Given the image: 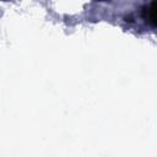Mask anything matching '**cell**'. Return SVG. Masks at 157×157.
Segmentation results:
<instances>
[{
  "mask_svg": "<svg viewBox=\"0 0 157 157\" xmlns=\"http://www.w3.org/2000/svg\"><path fill=\"white\" fill-rule=\"evenodd\" d=\"M147 18L152 25L157 26V0H153L147 9Z\"/></svg>",
  "mask_w": 157,
  "mask_h": 157,
  "instance_id": "obj_1",
  "label": "cell"
},
{
  "mask_svg": "<svg viewBox=\"0 0 157 157\" xmlns=\"http://www.w3.org/2000/svg\"><path fill=\"white\" fill-rule=\"evenodd\" d=\"M97 1H104V0H97Z\"/></svg>",
  "mask_w": 157,
  "mask_h": 157,
  "instance_id": "obj_2",
  "label": "cell"
}]
</instances>
